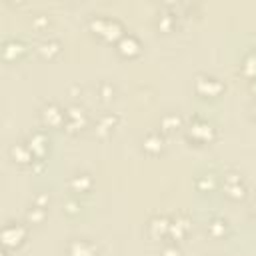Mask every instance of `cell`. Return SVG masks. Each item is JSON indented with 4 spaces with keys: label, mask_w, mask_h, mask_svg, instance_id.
<instances>
[{
    "label": "cell",
    "mask_w": 256,
    "mask_h": 256,
    "mask_svg": "<svg viewBox=\"0 0 256 256\" xmlns=\"http://www.w3.org/2000/svg\"><path fill=\"white\" fill-rule=\"evenodd\" d=\"M186 132H188V138L190 140L200 142V144H206V142L214 140V136H216V128L208 120H204L202 116H194L190 120L188 128H186Z\"/></svg>",
    "instance_id": "6da1fadb"
},
{
    "label": "cell",
    "mask_w": 256,
    "mask_h": 256,
    "mask_svg": "<svg viewBox=\"0 0 256 256\" xmlns=\"http://www.w3.org/2000/svg\"><path fill=\"white\" fill-rule=\"evenodd\" d=\"M90 28L98 34V36H102V38H106V40H112V38H122V26H120V22L116 20V18H106V16H94V18H90Z\"/></svg>",
    "instance_id": "7a4b0ae2"
},
{
    "label": "cell",
    "mask_w": 256,
    "mask_h": 256,
    "mask_svg": "<svg viewBox=\"0 0 256 256\" xmlns=\"http://www.w3.org/2000/svg\"><path fill=\"white\" fill-rule=\"evenodd\" d=\"M194 90L200 94V96H218L224 92V82L218 80L216 76H210V74H198L196 80H194Z\"/></svg>",
    "instance_id": "3957f363"
},
{
    "label": "cell",
    "mask_w": 256,
    "mask_h": 256,
    "mask_svg": "<svg viewBox=\"0 0 256 256\" xmlns=\"http://www.w3.org/2000/svg\"><path fill=\"white\" fill-rule=\"evenodd\" d=\"M222 190L232 200H240V198L246 196V184H244L242 176L238 172H234V170H230V172L224 174V178H222Z\"/></svg>",
    "instance_id": "277c9868"
},
{
    "label": "cell",
    "mask_w": 256,
    "mask_h": 256,
    "mask_svg": "<svg viewBox=\"0 0 256 256\" xmlns=\"http://www.w3.org/2000/svg\"><path fill=\"white\" fill-rule=\"evenodd\" d=\"M88 124V116H86V110L80 108V106H68L66 108V114H64V126L68 132H78L82 130L84 126Z\"/></svg>",
    "instance_id": "5b68a950"
},
{
    "label": "cell",
    "mask_w": 256,
    "mask_h": 256,
    "mask_svg": "<svg viewBox=\"0 0 256 256\" xmlns=\"http://www.w3.org/2000/svg\"><path fill=\"white\" fill-rule=\"evenodd\" d=\"M26 238V226L20 222H6L2 228V242L6 248L20 246L22 240Z\"/></svg>",
    "instance_id": "8992f818"
},
{
    "label": "cell",
    "mask_w": 256,
    "mask_h": 256,
    "mask_svg": "<svg viewBox=\"0 0 256 256\" xmlns=\"http://www.w3.org/2000/svg\"><path fill=\"white\" fill-rule=\"evenodd\" d=\"M64 114H66V112H64L58 104L48 102V104H44L42 110H40V120H42V124L48 126V128H60V126H64Z\"/></svg>",
    "instance_id": "52a82bcc"
},
{
    "label": "cell",
    "mask_w": 256,
    "mask_h": 256,
    "mask_svg": "<svg viewBox=\"0 0 256 256\" xmlns=\"http://www.w3.org/2000/svg\"><path fill=\"white\" fill-rule=\"evenodd\" d=\"M10 158L18 164V166H28V164H34L36 158L30 150V146L26 142H18V144H12L10 146Z\"/></svg>",
    "instance_id": "ba28073f"
},
{
    "label": "cell",
    "mask_w": 256,
    "mask_h": 256,
    "mask_svg": "<svg viewBox=\"0 0 256 256\" xmlns=\"http://www.w3.org/2000/svg\"><path fill=\"white\" fill-rule=\"evenodd\" d=\"M26 144L30 146V150H32V154H34L36 160H42L46 156V152H48V138H46L44 132H32L28 136V142Z\"/></svg>",
    "instance_id": "9c48e42d"
},
{
    "label": "cell",
    "mask_w": 256,
    "mask_h": 256,
    "mask_svg": "<svg viewBox=\"0 0 256 256\" xmlns=\"http://www.w3.org/2000/svg\"><path fill=\"white\" fill-rule=\"evenodd\" d=\"M148 234L154 240H162L164 236L170 234V220L166 216H154L148 222Z\"/></svg>",
    "instance_id": "30bf717a"
},
{
    "label": "cell",
    "mask_w": 256,
    "mask_h": 256,
    "mask_svg": "<svg viewBox=\"0 0 256 256\" xmlns=\"http://www.w3.org/2000/svg\"><path fill=\"white\" fill-rule=\"evenodd\" d=\"M68 256H98V250L90 240L76 238L68 244Z\"/></svg>",
    "instance_id": "8fae6325"
},
{
    "label": "cell",
    "mask_w": 256,
    "mask_h": 256,
    "mask_svg": "<svg viewBox=\"0 0 256 256\" xmlns=\"http://www.w3.org/2000/svg\"><path fill=\"white\" fill-rule=\"evenodd\" d=\"M116 122H118V116H116V114H112V112H104V114H100V116L96 118L94 132H96L100 138H104V136H108V134L114 130Z\"/></svg>",
    "instance_id": "7c38bea8"
},
{
    "label": "cell",
    "mask_w": 256,
    "mask_h": 256,
    "mask_svg": "<svg viewBox=\"0 0 256 256\" xmlns=\"http://www.w3.org/2000/svg\"><path fill=\"white\" fill-rule=\"evenodd\" d=\"M190 230V218L186 214H176L170 220V236L176 240H182Z\"/></svg>",
    "instance_id": "4fadbf2b"
},
{
    "label": "cell",
    "mask_w": 256,
    "mask_h": 256,
    "mask_svg": "<svg viewBox=\"0 0 256 256\" xmlns=\"http://www.w3.org/2000/svg\"><path fill=\"white\" fill-rule=\"evenodd\" d=\"M118 52H120L122 56H128V58L136 56V54L140 52V42H138V38H136L134 34H122V38L118 40Z\"/></svg>",
    "instance_id": "5bb4252c"
},
{
    "label": "cell",
    "mask_w": 256,
    "mask_h": 256,
    "mask_svg": "<svg viewBox=\"0 0 256 256\" xmlns=\"http://www.w3.org/2000/svg\"><path fill=\"white\" fill-rule=\"evenodd\" d=\"M142 148L148 152V154H160L164 150V136L156 130L148 132L144 138H142Z\"/></svg>",
    "instance_id": "9a60e30c"
},
{
    "label": "cell",
    "mask_w": 256,
    "mask_h": 256,
    "mask_svg": "<svg viewBox=\"0 0 256 256\" xmlns=\"http://www.w3.org/2000/svg\"><path fill=\"white\" fill-rule=\"evenodd\" d=\"M24 50H26L24 42L22 40H16V38H10V40H6L2 44V56H4V60H16L20 54H24Z\"/></svg>",
    "instance_id": "2e32d148"
},
{
    "label": "cell",
    "mask_w": 256,
    "mask_h": 256,
    "mask_svg": "<svg viewBox=\"0 0 256 256\" xmlns=\"http://www.w3.org/2000/svg\"><path fill=\"white\" fill-rule=\"evenodd\" d=\"M36 50H38V54L44 56V58H54V56L60 52V42H58L56 38L46 36V38H42V40L36 44Z\"/></svg>",
    "instance_id": "e0dca14e"
},
{
    "label": "cell",
    "mask_w": 256,
    "mask_h": 256,
    "mask_svg": "<svg viewBox=\"0 0 256 256\" xmlns=\"http://www.w3.org/2000/svg\"><path fill=\"white\" fill-rule=\"evenodd\" d=\"M68 186H70V190H74V192H88V190L92 188V178H90V174H86V172H78V174H74V176L70 178Z\"/></svg>",
    "instance_id": "ac0fdd59"
},
{
    "label": "cell",
    "mask_w": 256,
    "mask_h": 256,
    "mask_svg": "<svg viewBox=\"0 0 256 256\" xmlns=\"http://www.w3.org/2000/svg\"><path fill=\"white\" fill-rule=\"evenodd\" d=\"M208 234L214 238H222L228 234V222L224 218H212L208 222Z\"/></svg>",
    "instance_id": "d6986e66"
},
{
    "label": "cell",
    "mask_w": 256,
    "mask_h": 256,
    "mask_svg": "<svg viewBox=\"0 0 256 256\" xmlns=\"http://www.w3.org/2000/svg\"><path fill=\"white\" fill-rule=\"evenodd\" d=\"M160 124H162V130L172 132V130H176V128H180V126H182V118H180L178 114H174V112H168V114H164V116H162Z\"/></svg>",
    "instance_id": "ffe728a7"
},
{
    "label": "cell",
    "mask_w": 256,
    "mask_h": 256,
    "mask_svg": "<svg viewBox=\"0 0 256 256\" xmlns=\"http://www.w3.org/2000/svg\"><path fill=\"white\" fill-rule=\"evenodd\" d=\"M242 72L250 80H256V50H252L250 54H246V58L242 62Z\"/></svg>",
    "instance_id": "44dd1931"
},
{
    "label": "cell",
    "mask_w": 256,
    "mask_h": 256,
    "mask_svg": "<svg viewBox=\"0 0 256 256\" xmlns=\"http://www.w3.org/2000/svg\"><path fill=\"white\" fill-rule=\"evenodd\" d=\"M44 216H46V208H44V206H38V204L32 202V206H30L28 212H26V218H28L32 224H38V222L44 220Z\"/></svg>",
    "instance_id": "7402d4cb"
},
{
    "label": "cell",
    "mask_w": 256,
    "mask_h": 256,
    "mask_svg": "<svg viewBox=\"0 0 256 256\" xmlns=\"http://www.w3.org/2000/svg\"><path fill=\"white\" fill-rule=\"evenodd\" d=\"M196 186H198L202 192L214 190V188H216V176H214V174H202V176L196 180Z\"/></svg>",
    "instance_id": "603a6c76"
},
{
    "label": "cell",
    "mask_w": 256,
    "mask_h": 256,
    "mask_svg": "<svg viewBox=\"0 0 256 256\" xmlns=\"http://www.w3.org/2000/svg\"><path fill=\"white\" fill-rule=\"evenodd\" d=\"M98 94H100V100H112L114 98V86L110 82H100L98 84Z\"/></svg>",
    "instance_id": "cb8c5ba5"
},
{
    "label": "cell",
    "mask_w": 256,
    "mask_h": 256,
    "mask_svg": "<svg viewBox=\"0 0 256 256\" xmlns=\"http://www.w3.org/2000/svg\"><path fill=\"white\" fill-rule=\"evenodd\" d=\"M174 22H176V14H170V12H164V14L158 18V26H162L164 30H170Z\"/></svg>",
    "instance_id": "d4e9b609"
},
{
    "label": "cell",
    "mask_w": 256,
    "mask_h": 256,
    "mask_svg": "<svg viewBox=\"0 0 256 256\" xmlns=\"http://www.w3.org/2000/svg\"><path fill=\"white\" fill-rule=\"evenodd\" d=\"M162 256H182V250L176 244H166L162 248Z\"/></svg>",
    "instance_id": "484cf974"
},
{
    "label": "cell",
    "mask_w": 256,
    "mask_h": 256,
    "mask_svg": "<svg viewBox=\"0 0 256 256\" xmlns=\"http://www.w3.org/2000/svg\"><path fill=\"white\" fill-rule=\"evenodd\" d=\"M32 24H34L36 28H44V26L48 24V16H44V14H36V16L32 18Z\"/></svg>",
    "instance_id": "4316f807"
},
{
    "label": "cell",
    "mask_w": 256,
    "mask_h": 256,
    "mask_svg": "<svg viewBox=\"0 0 256 256\" xmlns=\"http://www.w3.org/2000/svg\"><path fill=\"white\" fill-rule=\"evenodd\" d=\"M250 90L256 94V80H252V82H250Z\"/></svg>",
    "instance_id": "83f0119b"
},
{
    "label": "cell",
    "mask_w": 256,
    "mask_h": 256,
    "mask_svg": "<svg viewBox=\"0 0 256 256\" xmlns=\"http://www.w3.org/2000/svg\"><path fill=\"white\" fill-rule=\"evenodd\" d=\"M250 112H252V116L256 118V100H254V104H252V108H250Z\"/></svg>",
    "instance_id": "f1b7e54d"
},
{
    "label": "cell",
    "mask_w": 256,
    "mask_h": 256,
    "mask_svg": "<svg viewBox=\"0 0 256 256\" xmlns=\"http://www.w3.org/2000/svg\"><path fill=\"white\" fill-rule=\"evenodd\" d=\"M252 210H254V214H256V198H254V204H252Z\"/></svg>",
    "instance_id": "f546056e"
},
{
    "label": "cell",
    "mask_w": 256,
    "mask_h": 256,
    "mask_svg": "<svg viewBox=\"0 0 256 256\" xmlns=\"http://www.w3.org/2000/svg\"><path fill=\"white\" fill-rule=\"evenodd\" d=\"M4 256H8V254H6V252H4Z\"/></svg>",
    "instance_id": "4dcf8cb0"
}]
</instances>
